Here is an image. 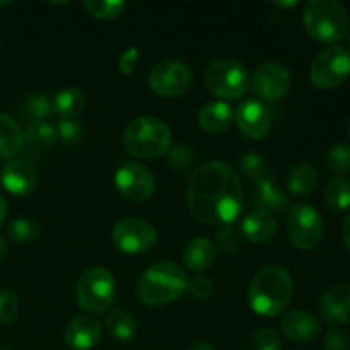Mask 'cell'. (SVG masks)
Returning a JSON list of instances; mask_svg holds the SVG:
<instances>
[{
  "label": "cell",
  "mask_w": 350,
  "mask_h": 350,
  "mask_svg": "<svg viewBox=\"0 0 350 350\" xmlns=\"http://www.w3.org/2000/svg\"><path fill=\"white\" fill-rule=\"evenodd\" d=\"M252 204L256 212H263L269 215L282 214L289 207V197L277 187L275 178H273V180L255 185L252 193Z\"/></svg>",
  "instance_id": "obj_19"
},
{
  "label": "cell",
  "mask_w": 350,
  "mask_h": 350,
  "mask_svg": "<svg viewBox=\"0 0 350 350\" xmlns=\"http://www.w3.org/2000/svg\"><path fill=\"white\" fill-rule=\"evenodd\" d=\"M57 142V126L51 125L50 122H33L27 125L26 132H24V144H29L33 150L46 149Z\"/></svg>",
  "instance_id": "obj_28"
},
{
  "label": "cell",
  "mask_w": 350,
  "mask_h": 350,
  "mask_svg": "<svg viewBox=\"0 0 350 350\" xmlns=\"http://www.w3.org/2000/svg\"><path fill=\"white\" fill-rule=\"evenodd\" d=\"M323 349L325 350H347L349 349V338L347 335L344 334L338 328H334L327 334L323 342Z\"/></svg>",
  "instance_id": "obj_40"
},
{
  "label": "cell",
  "mask_w": 350,
  "mask_h": 350,
  "mask_svg": "<svg viewBox=\"0 0 350 350\" xmlns=\"http://www.w3.org/2000/svg\"><path fill=\"white\" fill-rule=\"evenodd\" d=\"M275 5H279V7H294V5H297V2H277Z\"/></svg>",
  "instance_id": "obj_46"
},
{
  "label": "cell",
  "mask_w": 350,
  "mask_h": 350,
  "mask_svg": "<svg viewBox=\"0 0 350 350\" xmlns=\"http://www.w3.org/2000/svg\"><path fill=\"white\" fill-rule=\"evenodd\" d=\"M0 181L9 193L24 197L36 188L38 173L26 159H10L0 170Z\"/></svg>",
  "instance_id": "obj_15"
},
{
  "label": "cell",
  "mask_w": 350,
  "mask_h": 350,
  "mask_svg": "<svg viewBox=\"0 0 350 350\" xmlns=\"http://www.w3.org/2000/svg\"><path fill=\"white\" fill-rule=\"evenodd\" d=\"M188 350H215V347L211 344V342L202 340V342H197V344L191 345V347Z\"/></svg>",
  "instance_id": "obj_43"
},
{
  "label": "cell",
  "mask_w": 350,
  "mask_h": 350,
  "mask_svg": "<svg viewBox=\"0 0 350 350\" xmlns=\"http://www.w3.org/2000/svg\"><path fill=\"white\" fill-rule=\"evenodd\" d=\"M277 229H279L277 219L269 214H263V212H253V214L246 215L241 222L243 236L248 241L258 243V245L270 241L275 236Z\"/></svg>",
  "instance_id": "obj_21"
},
{
  "label": "cell",
  "mask_w": 350,
  "mask_h": 350,
  "mask_svg": "<svg viewBox=\"0 0 350 350\" xmlns=\"http://www.w3.org/2000/svg\"><path fill=\"white\" fill-rule=\"evenodd\" d=\"M347 130H349V139H350V118H349V126H347Z\"/></svg>",
  "instance_id": "obj_48"
},
{
  "label": "cell",
  "mask_w": 350,
  "mask_h": 350,
  "mask_svg": "<svg viewBox=\"0 0 350 350\" xmlns=\"http://www.w3.org/2000/svg\"><path fill=\"white\" fill-rule=\"evenodd\" d=\"M253 89L267 101H279L291 89L289 70L279 62H265L253 74Z\"/></svg>",
  "instance_id": "obj_13"
},
{
  "label": "cell",
  "mask_w": 350,
  "mask_h": 350,
  "mask_svg": "<svg viewBox=\"0 0 350 350\" xmlns=\"http://www.w3.org/2000/svg\"><path fill=\"white\" fill-rule=\"evenodd\" d=\"M84 7L92 17H96V19L109 21L122 16L126 3L122 2V0H118V2H109V0H88V2L84 3Z\"/></svg>",
  "instance_id": "obj_32"
},
{
  "label": "cell",
  "mask_w": 350,
  "mask_h": 350,
  "mask_svg": "<svg viewBox=\"0 0 350 350\" xmlns=\"http://www.w3.org/2000/svg\"><path fill=\"white\" fill-rule=\"evenodd\" d=\"M303 23L306 33L318 43H338L347 34L349 12L335 0H310L304 5Z\"/></svg>",
  "instance_id": "obj_4"
},
{
  "label": "cell",
  "mask_w": 350,
  "mask_h": 350,
  "mask_svg": "<svg viewBox=\"0 0 350 350\" xmlns=\"http://www.w3.org/2000/svg\"><path fill=\"white\" fill-rule=\"evenodd\" d=\"M10 2H0V7H5V5H9Z\"/></svg>",
  "instance_id": "obj_47"
},
{
  "label": "cell",
  "mask_w": 350,
  "mask_h": 350,
  "mask_svg": "<svg viewBox=\"0 0 350 350\" xmlns=\"http://www.w3.org/2000/svg\"><path fill=\"white\" fill-rule=\"evenodd\" d=\"M280 328L289 340L308 344V342H313L320 334V321L310 311L296 310L284 314L280 320Z\"/></svg>",
  "instance_id": "obj_18"
},
{
  "label": "cell",
  "mask_w": 350,
  "mask_h": 350,
  "mask_svg": "<svg viewBox=\"0 0 350 350\" xmlns=\"http://www.w3.org/2000/svg\"><path fill=\"white\" fill-rule=\"evenodd\" d=\"M187 291L191 294V296L197 297V299L208 301L212 296H214L215 286L208 277L197 273V275H193L190 280H188Z\"/></svg>",
  "instance_id": "obj_36"
},
{
  "label": "cell",
  "mask_w": 350,
  "mask_h": 350,
  "mask_svg": "<svg viewBox=\"0 0 350 350\" xmlns=\"http://www.w3.org/2000/svg\"><path fill=\"white\" fill-rule=\"evenodd\" d=\"M113 243L129 255L146 253L156 245L157 232L150 222L140 217H123L115 224L111 232Z\"/></svg>",
  "instance_id": "obj_10"
},
{
  "label": "cell",
  "mask_w": 350,
  "mask_h": 350,
  "mask_svg": "<svg viewBox=\"0 0 350 350\" xmlns=\"http://www.w3.org/2000/svg\"><path fill=\"white\" fill-rule=\"evenodd\" d=\"M167 163L178 171L188 170L195 163V152L187 146H176L167 152Z\"/></svg>",
  "instance_id": "obj_37"
},
{
  "label": "cell",
  "mask_w": 350,
  "mask_h": 350,
  "mask_svg": "<svg viewBox=\"0 0 350 350\" xmlns=\"http://www.w3.org/2000/svg\"><path fill=\"white\" fill-rule=\"evenodd\" d=\"M327 207L334 212H345L350 207V181L345 178H334L327 183L323 191Z\"/></svg>",
  "instance_id": "obj_27"
},
{
  "label": "cell",
  "mask_w": 350,
  "mask_h": 350,
  "mask_svg": "<svg viewBox=\"0 0 350 350\" xmlns=\"http://www.w3.org/2000/svg\"><path fill=\"white\" fill-rule=\"evenodd\" d=\"M123 146L139 159H156L170 152L171 130L156 116H140L125 129Z\"/></svg>",
  "instance_id": "obj_5"
},
{
  "label": "cell",
  "mask_w": 350,
  "mask_h": 350,
  "mask_svg": "<svg viewBox=\"0 0 350 350\" xmlns=\"http://www.w3.org/2000/svg\"><path fill=\"white\" fill-rule=\"evenodd\" d=\"M51 113H53L51 101L44 94H38V92L27 96L21 106V115L29 120V123L46 122Z\"/></svg>",
  "instance_id": "obj_31"
},
{
  "label": "cell",
  "mask_w": 350,
  "mask_h": 350,
  "mask_svg": "<svg viewBox=\"0 0 350 350\" xmlns=\"http://www.w3.org/2000/svg\"><path fill=\"white\" fill-rule=\"evenodd\" d=\"M24 132L16 120L7 115H0V161L12 159L23 150Z\"/></svg>",
  "instance_id": "obj_23"
},
{
  "label": "cell",
  "mask_w": 350,
  "mask_h": 350,
  "mask_svg": "<svg viewBox=\"0 0 350 350\" xmlns=\"http://www.w3.org/2000/svg\"><path fill=\"white\" fill-rule=\"evenodd\" d=\"M204 79L208 91L222 99H239L248 89V72L234 58H219L208 64Z\"/></svg>",
  "instance_id": "obj_7"
},
{
  "label": "cell",
  "mask_w": 350,
  "mask_h": 350,
  "mask_svg": "<svg viewBox=\"0 0 350 350\" xmlns=\"http://www.w3.org/2000/svg\"><path fill=\"white\" fill-rule=\"evenodd\" d=\"M342 238H344L345 248H347V252L350 253V214L344 219V222H342Z\"/></svg>",
  "instance_id": "obj_42"
},
{
  "label": "cell",
  "mask_w": 350,
  "mask_h": 350,
  "mask_svg": "<svg viewBox=\"0 0 350 350\" xmlns=\"http://www.w3.org/2000/svg\"><path fill=\"white\" fill-rule=\"evenodd\" d=\"M280 338L272 328H260L252 338V350H280Z\"/></svg>",
  "instance_id": "obj_38"
},
{
  "label": "cell",
  "mask_w": 350,
  "mask_h": 350,
  "mask_svg": "<svg viewBox=\"0 0 350 350\" xmlns=\"http://www.w3.org/2000/svg\"><path fill=\"white\" fill-rule=\"evenodd\" d=\"M293 293L294 284L286 269L277 265L265 267L250 284V306L260 317L275 318L289 306Z\"/></svg>",
  "instance_id": "obj_2"
},
{
  "label": "cell",
  "mask_w": 350,
  "mask_h": 350,
  "mask_svg": "<svg viewBox=\"0 0 350 350\" xmlns=\"http://www.w3.org/2000/svg\"><path fill=\"white\" fill-rule=\"evenodd\" d=\"M320 314L328 325L340 327L350 321V284L332 287L320 301Z\"/></svg>",
  "instance_id": "obj_17"
},
{
  "label": "cell",
  "mask_w": 350,
  "mask_h": 350,
  "mask_svg": "<svg viewBox=\"0 0 350 350\" xmlns=\"http://www.w3.org/2000/svg\"><path fill=\"white\" fill-rule=\"evenodd\" d=\"M7 252H9L7 250V243L3 241V238H0V263L7 258Z\"/></svg>",
  "instance_id": "obj_45"
},
{
  "label": "cell",
  "mask_w": 350,
  "mask_h": 350,
  "mask_svg": "<svg viewBox=\"0 0 350 350\" xmlns=\"http://www.w3.org/2000/svg\"><path fill=\"white\" fill-rule=\"evenodd\" d=\"M105 327L113 338L120 342H130L137 334V321L129 311L115 310L106 317Z\"/></svg>",
  "instance_id": "obj_26"
},
{
  "label": "cell",
  "mask_w": 350,
  "mask_h": 350,
  "mask_svg": "<svg viewBox=\"0 0 350 350\" xmlns=\"http://www.w3.org/2000/svg\"><path fill=\"white\" fill-rule=\"evenodd\" d=\"M350 75V53L342 46L325 48L314 57L310 67V81L318 89H335Z\"/></svg>",
  "instance_id": "obj_8"
},
{
  "label": "cell",
  "mask_w": 350,
  "mask_h": 350,
  "mask_svg": "<svg viewBox=\"0 0 350 350\" xmlns=\"http://www.w3.org/2000/svg\"><path fill=\"white\" fill-rule=\"evenodd\" d=\"M187 207L205 224L234 222L243 212V187L236 171L222 161L195 167L187 183Z\"/></svg>",
  "instance_id": "obj_1"
},
{
  "label": "cell",
  "mask_w": 350,
  "mask_h": 350,
  "mask_svg": "<svg viewBox=\"0 0 350 350\" xmlns=\"http://www.w3.org/2000/svg\"><path fill=\"white\" fill-rule=\"evenodd\" d=\"M239 167L243 170L245 176L252 181L253 185H258L262 181L273 180L275 174L267 166V161L255 152H246L239 157Z\"/></svg>",
  "instance_id": "obj_29"
},
{
  "label": "cell",
  "mask_w": 350,
  "mask_h": 350,
  "mask_svg": "<svg viewBox=\"0 0 350 350\" xmlns=\"http://www.w3.org/2000/svg\"><path fill=\"white\" fill-rule=\"evenodd\" d=\"M115 187L122 197L132 202H144L152 197L156 178L152 171L137 163H125L116 170Z\"/></svg>",
  "instance_id": "obj_12"
},
{
  "label": "cell",
  "mask_w": 350,
  "mask_h": 350,
  "mask_svg": "<svg viewBox=\"0 0 350 350\" xmlns=\"http://www.w3.org/2000/svg\"><path fill=\"white\" fill-rule=\"evenodd\" d=\"M349 40H350V38H349ZM349 43H350V41H349Z\"/></svg>",
  "instance_id": "obj_50"
},
{
  "label": "cell",
  "mask_w": 350,
  "mask_h": 350,
  "mask_svg": "<svg viewBox=\"0 0 350 350\" xmlns=\"http://www.w3.org/2000/svg\"><path fill=\"white\" fill-rule=\"evenodd\" d=\"M7 234L16 245H29L40 239L41 228L36 221L29 217H17L7 226Z\"/></svg>",
  "instance_id": "obj_30"
},
{
  "label": "cell",
  "mask_w": 350,
  "mask_h": 350,
  "mask_svg": "<svg viewBox=\"0 0 350 350\" xmlns=\"http://www.w3.org/2000/svg\"><path fill=\"white\" fill-rule=\"evenodd\" d=\"M103 327L92 314L77 317L65 328V344L74 350H91L101 342Z\"/></svg>",
  "instance_id": "obj_16"
},
{
  "label": "cell",
  "mask_w": 350,
  "mask_h": 350,
  "mask_svg": "<svg viewBox=\"0 0 350 350\" xmlns=\"http://www.w3.org/2000/svg\"><path fill=\"white\" fill-rule=\"evenodd\" d=\"M188 277L176 263L159 262L149 267L137 284V296L147 306H166L187 291Z\"/></svg>",
  "instance_id": "obj_3"
},
{
  "label": "cell",
  "mask_w": 350,
  "mask_h": 350,
  "mask_svg": "<svg viewBox=\"0 0 350 350\" xmlns=\"http://www.w3.org/2000/svg\"><path fill=\"white\" fill-rule=\"evenodd\" d=\"M0 350H10V349H7V347H0Z\"/></svg>",
  "instance_id": "obj_49"
},
{
  "label": "cell",
  "mask_w": 350,
  "mask_h": 350,
  "mask_svg": "<svg viewBox=\"0 0 350 350\" xmlns=\"http://www.w3.org/2000/svg\"><path fill=\"white\" fill-rule=\"evenodd\" d=\"M51 106H53V111L62 118H75L85 108V96L77 88L62 89L55 94Z\"/></svg>",
  "instance_id": "obj_24"
},
{
  "label": "cell",
  "mask_w": 350,
  "mask_h": 350,
  "mask_svg": "<svg viewBox=\"0 0 350 350\" xmlns=\"http://www.w3.org/2000/svg\"><path fill=\"white\" fill-rule=\"evenodd\" d=\"M327 166L335 174L350 173V146L347 144H337L330 149L327 156Z\"/></svg>",
  "instance_id": "obj_33"
},
{
  "label": "cell",
  "mask_w": 350,
  "mask_h": 350,
  "mask_svg": "<svg viewBox=\"0 0 350 350\" xmlns=\"http://www.w3.org/2000/svg\"><path fill=\"white\" fill-rule=\"evenodd\" d=\"M5 217H7V202H5V198L0 195V224L5 221Z\"/></svg>",
  "instance_id": "obj_44"
},
{
  "label": "cell",
  "mask_w": 350,
  "mask_h": 350,
  "mask_svg": "<svg viewBox=\"0 0 350 350\" xmlns=\"http://www.w3.org/2000/svg\"><path fill=\"white\" fill-rule=\"evenodd\" d=\"M287 234L293 245L303 252L317 248L323 238V219L310 204L294 205L287 219Z\"/></svg>",
  "instance_id": "obj_9"
},
{
  "label": "cell",
  "mask_w": 350,
  "mask_h": 350,
  "mask_svg": "<svg viewBox=\"0 0 350 350\" xmlns=\"http://www.w3.org/2000/svg\"><path fill=\"white\" fill-rule=\"evenodd\" d=\"M77 304L88 313H103L109 310L116 299V282L106 269H91L77 282Z\"/></svg>",
  "instance_id": "obj_6"
},
{
  "label": "cell",
  "mask_w": 350,
  "mask_h": 350,
  "mask_svg": "<svg viewBox=\"0 0 350 350\" xmlns=\"http://www.w3.org/2000/svg\"><path fill=\"white\" fill-rule=\"evenodd\" d=\"M58 140L65 146H74L82 137V125L74 118H62L57 125Z\"/></svg>",
  "instance_id": "obj_34"
},
{
  "label": "cell",
  "mask_w": 350,
  "mask_h": 350,
  "mask_svg": "<svg viewBox=\"0 0 350 350\" xmlns=\"http://www.w3.org/2000/svg\"><path fill=\"white\" fill-rule=\"evenodd\" d=\"M236 123L243 135L253 140H262L272 130V113L262 101L250 99L236 111Z\"/></svg>",
  "instance_id": "obj_14"
},
{
  "label": "cell",
  "mask_w": 350,
  "mask_h": 350,
  "mask_svg": "<svg viewBox=\"0 0 350 350\" xmlns=\"http://www.w3.org/2000/svg\"><path fill=\"white\" fill-rule=\"evenodd\" d=\"M318 183V173L311 164L299 163L291 170L287 178V188L296 197H306L314 190Z\"/></svg>",
  "instance_id": "obj_25"
},
{
  "label": "cell",
  "mask_w": 350,
  "mask_h": 350,
  "mask_svg": "<svg viewBox=\"0 0 350 350\" xmlns=\"http://www.w3.org/2000/svg\"><path fill=\"white\" fill-rule=\"evenodd\" d=\"M149 85L163 98H178L191 85V70L180 60H164L154 65L149 72Z\"/></svg>",
  "instance_id": "obj_11"
},
{
  "label": "cell",
  "mask_w": 350,
  "mask_h": 350,
  "mask_svg": "<svg viewBox=\"0 0 350 350\" xmlns=\"http://www.w3.org/2000/svg\"><path fill=\"white\" fill-rule=\"evenodd\" d=\"M185 265L195 273L205 272L215 260V246L211 239L197 238L190 241L183 253Z\"/></svg>",
  "instance_id": "obj_22"
},
{
  "label": "cell",
  "mask_w": 350,
  "mask_h": 350,
  "mask_svg": "<svg viewBox=\"0 0 350 350\" xmlns=\"http://www.w3.org/2000/svg\"><path fill=\"white\" fill-rule=\"evenodd\" d=\"M137 62H139V50H137V48H129V50L123 51V55L118 60L120 72L125 75L133 74Z\"/></svg>",
  "instance_id": "obj_41"
},
{
  "label": "cell",
  "mask_w": 350,
  "mask_h": 350,
  "mask_svg": "<svg viewBox=\"0 0 350 350\" xmlns=\"http://www.w3.org/2000/svg\"><path fill=\"white\" fill-rule=\"evenodd\" d=\"M232 108L226 101H211L198 111V125L207 133H222L231 126Z\"/></svg>",
  "instance_id": "obj_20"
},
{
  "label": "cell",
  "mask_w": 350,
  "mask_h": 350,
  "mask_svg": "<svg viewBox=\"0 0 350 350\" xmlns=\"http://www.w3.org/2000/svg\"><path fill=\"white\" fill-rule=\"evenodd\" d=\"M19 313V301L17 296L9 289L0 291V325L12 323Z\"/></svg>",
  "instance_id": "obj_35"
},
{
  "label": "cell",
  "mask_w": 350,
  "mask_h": 350,
  "mask_svg": "<svg viewBox=\"0 0 350 350\" xmlns=\"http://www.w3.org/2000/svg\"><path fill=\"white\" fill-rule=\"evenodd\" d=\"M215 245L224 253H236L239 250V234L229 226H222L215 236Z\"/></svg>",
  "instance_id": "obj_39"
}]
</instances>
